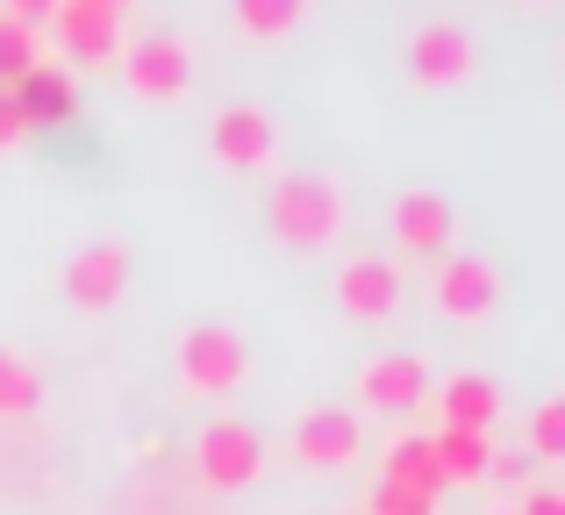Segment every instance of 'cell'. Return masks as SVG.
I'll return each mask as SVG.
<instances>
[{
  "label": "cell",
  "instance_id": "obj_1",
  "mask_svg": "<svg viewBox=\"0 0 565 515\" xmlns=\"http://www.w3.org/2000/svg\"><path fill=\"white\" fill-rule=\"evenodd\" d=\"M265 223L287 244H330L337 229H344V194H337V180H322V172H287V180L273 186V201H265Z\"/></svg>",
  "mask_w": 565,
  "mask_h": 515
},
{
  "label": "cell",
  "instance_id": "obj_2",
  "mask_svg": "<svg viewBox=\"0 0 565 515\" xmlns=\"http://www.w3.org/2000/svg\"><path fill=\"white\" fill-rule=\"evenodd\" d=\"M51 43L72 57V65H86V72H108L115 57H122V14H108L100 0H57L51 14Z\"/></svg>",
  "mask_w": 565,
  "mask_h": 515
},
{
  "label": "cell",
  "instance_id": "obj_3",
  "mask_svg": "<svg viewBox=\"0 0 565 515\" xmlns=\"http://www.w3.org/2000/svg\"><path fill=\"white\" fill-rule=\"evenodd\" d=\"M172 365H180V379L193 394H230L236 379H244L250 351L236 330H222V322H193V330L172 344Z\"/></svg>",
  "mask_w": 565,
  "mask_h": 515
},
{
  "label": "cell",
  "instance_id": "obj_4",
  "mask_svg": "<svg viewBox=\"0 0 565 515\" xmlns=\"http://www.w3.org/2000/svg\"><path fill=\"white\" fill-rule=\"evenodd\" d=\"M287 451L308 465V473H344V465L365 451V430H359V416H351V408L316 401V408H301V416H294Z\"/></svg>",
  "mask_w": 565,
  "mask_h": 515
},
{
  "label": "cell",
  "instance_id": "obj_5",
  "mask_svg": "<svg viewBox=\"0 0 565 515\" xmlns=\"http://www.w3.org/2000/svg\"><path fill=\"white\" fill-rule=\"evenodd\" d=\"M193 459H201L207 487H250L258 465H265V437L250 430V422H236V416H215L201 430V444H193Z\"/></svg>",
  "mask_w": 565,
  "mask_h": 515
},
{
  "label": "cell",
  "instance_id": "obj_6",
  "mask_svg": "<svg viewBox=\"0 0 565 515\" xmlns=\"http://www.w3.org/2000/svg\"><path fill=\"white\" fill-rule=\"evenodd\" d=\"M386 229H394L401 251L415 258H444L458 237V215L444 194H429V186H408V194H394V208H386Z\"/></svg>",
  "mask_w": 565,
  "mask_h": 515
},
{
  "label": "cell",
  "instance_id": "obj_7",
  "mask_svg": "<svg viewBox=\"0 0 565 515\" xmlns=\"http://www.w3.org/2000/svg\"><path fill=\"white\" fill-rule=\"evenodd\" d=\"M115 65H122V79L137 86L143 100H180L186 79H193V57H186L180 36H137V43H122Z\"/></svg>",
  "mask_w": 565,
  "mask_h": 515
},
{
  "label": "cell",
  "instance_id": "obj_8",
  "mask_svg": "<svg viewBox=\"0 0 565 515\" xmlns=\"http://www.w3.org/2000/svg\"><path fill=\"white\" fill-rule=\"evenodd\" d=\"M429 293H437V308L451 322H480V315H494L501 308V272L487 258H458V251H444L437 258V279H429Z\"/></svg>",
  "mask_w": 565,
  "mask_h": 515
},
{
  "label": "cell",
  "instance_id": "obj_9",
  "mask_svg": "<svg viewBox=\"0 0 565 515\" xmlns=\"http://www.w3.org/2000/svg\"><path fill=\"white\" fill-rule=\"evenodd\" d=\"M394 301H401V265L386 251H359L337 265V308L344 315L380 322V315H394Z\"/></svg>",
  "mask_w": 565,
  "mask_h": 515
},
{
  "label": "cell",
  "instance_id": "obj_10",
  "mask_svg": "<svg viewBox=\"0 0 565 515\" xmlns=\"http://www.w3.org/2000/svg\"><path fill=\"white\" fill-rule=\"evenodd\" d=\"M207 151H215L230 172H258L265 158H273V115L250 108V100L215 108V122H207Z\"/></svg>",
  "mask_w": 565,
  "mask_h": 515
},
{
  "label": "cell",
  "instance_id": "obj_11",
  "mask_svg": "<svg viewBox=\"0 0 565 515\" xmlns=\"http://www.w3.org/2000/svg\"><path fill=\"white\" fill-rule=\"evenodd\" d=\"M359 401L386 408V416L423 408L429 401V365L415 358V351H380V358H365V373H359Z\"/></svg>",
  "mask_w": 565,
  "mask_h": 515
},
{
  "label": "cell",
  "instance_id": "obj_12",
  "mask_svg": "<svg viewBox=\"0 0 565 515\" xmlns=\"http://www.w3.org/2000/svg\"><path fill=\"white\" fill-rule=\"evenodd\" d=\"M408 72L423 86H458L472 72V36H466V29H451V22H423L408 36Z\"/></svg>",
  "mask_w": 565,
  "mask_h": 515
},
{
  "label": "cell",
  "instance_id": "obj_13",
  "mask_svg": "<svg viewBox=\"0 0 565 515\" xmlns=\"http://www.w3.org/2000/svg\"><path fill=\"white\" fill-rule=\"evenodd\" d=\"M122 287H129V251L122 244H86V251H72L65 265V293L79 308H108V301H122Z\"/></svg>",
  "mask_w": 565,
  "mask_h": 515
},
{
  "label": "cell",
  "instance_id": "obj_14",
  "mask_svg": "<svg viewBox=\"0 0 565 515\" xmlns=\"http://www.w3.org/2000/svg\"><path fill=\"white\" fill-rule=\"evenodd\" d=\"M380 487H401V494H415V502H437L444 473H437L429 437H394V444L380 451Z\"/></svg>",
  "mask_w": 565,
  "mask_h": 515
},
{
  "label": "cell",
  "instance_id": "obj_15",
  "mask_svg": "<svg viewBox=\"0 0 565 515\" xmlns=\"http://www.w3.org/2000/svg\"><path fill=\"white\" fill-rule=\"evenodd\" d=\"M437 416H444V430H487L501 416V387L487 373H451L437 387Z\"/></svg>",
  "mask_w": 565,
  "mask_h": 515
},
{
  "label": "cell",
  "instance_id": "obj_16",
  "mask_svg": "<svg viewBox=\"0 0 565 515\" xmlns=\"http://www.w3.org/2000/svg\"><path fill=\"white\" fill-rule=\"evenodd\" d=\"M14 94V108H22V122L36 129V122H65L72 115V72H57L51 57H43V65H29L22 79L8 86Z\"/></svg>",
  "mask_w": 565,
  "mask_h": 515
},
{
  "label": "cell",
  "instance_id": "obj_17",
  "mask_svg": "<svg viewBox=\"0 0 565 515\" xmlns=\"http://www.w3.org/2000/svg\"><path fill=\"white\" fill-rule=\"evenodd\" d=\"M429 451H437L444 487H472V480H487V465H494L487 430H437V437H429Z\"/></svg>",
  "mask_w": 565,
  "mask_h": 515
},
{
  "label": "cell",
  "instance_id": "obj_18",
  "mask_svg": "<svg viewBox=\"0 0 565 515\" xmlns=\"http://www.w3.org/2000/svg\"><path fill=\"white\" fill-rule=\"evenodd\" d=\"M29 65H43V36L14 14H0V86H14Z\"/></svg>",
  "mask_w": 565,
  "mask_h": 515
},
{
  "label": "cell",
  "instance_id": "obj_19",
  "mask_svg": "<svg viewBox=\"0 0 565 515\" xmlns=\"http://www.w3.org/2000/svg\"><path fill=\"white\" fill-rule=\"evenodd\" d=\"M36 408V365L22 351H0V416H29Z\"/></svg>",
  "mask_w": 565,
  "mask_h": 515
},
{
  "label": "cell",
  "instance_id": "obj_20",
  "mask_svg": "<svg viewBox=\"0 0 565 515\" xmlns=\"http://www.w3.org/2000/svg\"><path fill=\"white\" fill-rule=\"evenodd\" d=\"M301 14H308V0H236L244 36H279V29H294Z\"/></svg>",
  "mask_w": 565,
  "mask_h": 515
},
{
  "label": "cell",
  "instance_id": "obj_21",
  "mask_svg": "<svg viewBox=\"0 0 565 515\" xmlns=\"http://www.w3.org/2000/svg\"><path fill=\"white\" fill-rule=\"evenodd\" d=\"M565 451V401H537V416H530V459L552 465Z\"/></svg>",
  "mask_w": 565,
  "mask_h": 515
},
{
  "label": "cell",
  "instance_id": "obj_22",
  "mask_svg": "<svg viewBox=\"0 0 565 515\" xmlns=\"http://www.w3.org/2000/svg\"><path fill=\"white\" fill-rule=\"evenodd\" d=\"M365 515H429V502H415V494H401V487H373Z\"/></svg>",
  "mask_w": 565,
  "mask_h": 515
},
{
  "label": "cell",
  "instance_id": "obj_23",
  "mask_svg": "<svg viewBox=\"0 0 565 515\" xmlns=\"http://www.w3.org/2000/svg\"><path fill=\"white\" fill-rule=\"evenodd\" d=\"M22 137H29V122H22V108H14V94L0 86V151H14Z\"/></svg>",
  "mask_w": 565,
  "mask_h": 515
},
{
  "label": "cell",
  "instance_id": "obj_24",
  "mask_svg": "<svg viewBox=\"0 0 565 515\" xmlns=\"http://www.w3.org/2000/svg\"><path fill=\"white\" fill-rule=\"evenodd\" d=\"M537 459H515V451H494V465H487V480H501V487H515V480L530 473Z\"/></svg>",
  "mask_w": 565,
  "mask_h": 515
},
{
  "label": "cell",
  "instance_id": "obj_25",
  "mask_svg": "<svg viewBox=\"0 0 565 515\" xmlns=\"http://www.w3.org/2000/svg\"><path fill=\"white\" fill-rule=\"evenodd\" d=\"M515 515H565V494L558 487H537V494H523V502H515Z\"/></svg>",
  "mask_w": 565,
  "mask_h": 515
},
{
  "label": "cell",
  "instance_id": "obj_26",
  "mask_svg": "<svg viewBox=\"0 0 565 515\" xmlns=\"http://www.w3.org/2000/svg\"><path fill=\"white\" fill-rule=\"evenodd\" d=\"M51 8H57V0H0V14H14V22H29V29H36Z\"/></svg>",
  "mask_w": 565,
  "mask_h": 515
},
{
  "label": "cell",
  "instance_id": "obj_27",
  "mask_svg": "<svg viewBox=\"0 0 565 515\" xmlns=\"http://www.w3.org/2000/svg\"><path fill=\"white\" fill-rule=\"evenodd\" d=\"M100 8H108V14H122V8H137V0H100Z\"/></svg>",
  "mask_w": 565,
  "mask_h": 515
},
{
  "label": "cell",
  "instance_id": "obj_28",
  "mask_svg": "<svg viewBox=\"0 0 565 515\" xmlns=\"http://www.w3.org/2000/svg\"><path fill=\"white\" fill-rule=\"evenodd\" d=\"M494 515H515V508H494Z\"/></svg>",
  "mask_w": 565,
  "mask_h": 515
}]
</instances>
